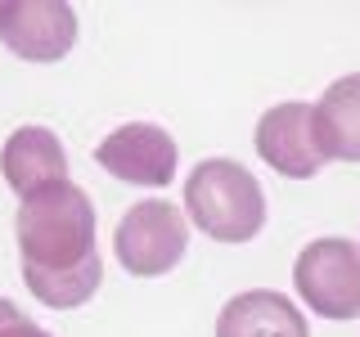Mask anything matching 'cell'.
I'll use <instances>...</instances> for the list:
<instances>
[{"label": "cell", "mask_w": 360, "mask_h": 337, "mask_svg": "<svg viewBox=\"0 0 360 337\" xmlns=\"http://www.w3.org/2000/svg\"><path fill=\"white\" fill-rule=\"evenodd\" d=\"M217 337H311L302 315L284 292L252 288L230 297L217 315Z\"/></svg>", "instance_id": "obj_9"}, {"label": "cell", "mask_w": 360, "mask_h": 337, "mask_svg": "<svg viewBox=\"0 0 360 337\" xmlns=\"http://www.w3.org/2000/svg\"><path fill=\"white\" fill-rule=\"evenodd\" d=\"M0 41L27 63H59L77 41V14L63 0H5Z\"/></svg>", "instance_id": "obj_5"}, {"label": "cell", "mask_w": 360, "mask_h": 337, "mask_svg": "<svg viewBox=\"0 0 360 337\" xmlns=\"http://www.w3.org/2000/svg\"><path fill=\"white\" fill-rule=\"evenodd\" d=\"M315 140L324 162H360V72H347L315 104Z\"/></svg>", "instance_id": "obj_10"}, {"label": "cell", "mask_w": 360, "mask_h": 337, "mask_svg": "<svg viewBox=\"0 0 360 337\" xmlns=\"http://www.w3.org/2000/svg\"><path fill=\"white\" fill-rule=\"evenodd\" d=\"M0 171H5V185L14 189L18 198L37 194L45 185H59L68 180V153L59 144V135L50 126H18L5 140V153H0Z\"/></svg>", "instance_id": "obj_8"}, {"label": "cell", "mask_w": 360, "mask_h": 337, "mask_svg": "<svg viewBox=\"0 0 360 337\" xmlns=\"http://www.w3.org/2000/svg\"><path fill=\"white\" fill-rule=\"evenodd\" d=\"M18 252L22 284L54 310L86 306L99 292L104 261L95 252V202L82 185L59 180L18 202Z\"/></svg>", "instance_id": "obj_1"}, {"label": "cell", "mask_w": 360, "mask_h": 337, "mask_svg": "<svg viewBox=\"0 0 360 337\" xmlns=\"http://www.w3.org/2000/svg\"><path fill=\"white\" fill-rule=\"evenodd\" d=\"M0 337H50V333L37 329L9 297H0Z\"/></svg>", "instance_id": "obj_11"}, {"label": "cell", "mask_w": 360, "mask_h": 337, "mask_svg": "<svg viewBox=\"0 0 360 337\" xmlns=\"http://www.w3.org/2000/svg\"><path fill=\"white\" fill-rule=\"evenodd\" d=\"M185 211L207 239L248 243L266 225V194L234 157H202L185 180Z\"/></svg>", "instance_id": "obj_2"}, {"label": "cell", "mask_w": 360, "mask_h": 337, "mask_svg": "<svg viewBox=\"0 0 360 337\" xmlns=\"http://www.w3.org/2000/svg\"><path fill=\"white\" fill-rule=\"evenodd\" d=\"M185 247H189L185 211L167 198L135 202L127 216L117 220V234H112V252H117L122 270L140 275V279H158L167 270H176Z\"/></svg>", "instance_id": "obj_3"}, {"label": "cell", "mask_w": 360, "mask_h": 337, "mask_svg": "<svg viewBox=\"0 0 360 337\" xmlns=\"http://www.w3.org/2000/svg\"><path fill=\"white\" fill-rule=\"evenodd\" d=\"M292 288L324 319H356L360 315V243L315 239L292 261Z\"/></svg>", "instance_id": "obj_4"}, {"label": "cell", "mask_w": 360, "mask_h": 337, "mask_svg": "<svg viewBox=\"0 0 360 337\" xmlns=\"http://www.w3.org/2000/svg\"><path fill=\"white\" fill-rule=\"evenodd\" d=\"M95 162L127 185L162 189L176 180V140L158 121H127L95 149Z\"/></svg>", "instance_id": "obj_6"}, {"label": "cell", "mask_w": 360, "mask_h": 337, "mask_svg": "<svg viewBox=\"0 0 360 337\" xmlns=\"http://www.w3.org/2000/svg\"><path fill=\"white\" fill-rule=\"evenodd\" d=\"M257 153L284 180H311L324 166L315 140V104H275L257 121Z\"/></svg>", "instance_id": "obj_7"}]
</instances>
